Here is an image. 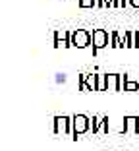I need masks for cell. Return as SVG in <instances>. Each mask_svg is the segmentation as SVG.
<instances>
[{
	"instance_id": "18",
	"label": "cell",
	"mask_w": 139,
	"mask_h": 151,
	"mask_svg": "<svg viewBox=\"0 0 139 151\" xmlns=\"http://www.w3.org/2000/svg\"><path fill=\"white\" fill-rule=\"evenodd\" d=\"M120 4H122V8H126V6H130V0H120Z\"/></svg>"
},
{
	"instance_id": "15",
	"label": "cell",
	"mask_w": 139,
	"mask_h": 151,
	"mask_svg": "<svg viewBox=\"0 0 139 151\" xmlns=\"http://www.w3.org/2000/svg\"><path fill=\"white\" fill-rule=\"evenodd\" d=\"M97 8H110L108 0H97Z\"/></svg>"
},
{
	"instance_id": "13",
	"label": "cell",
	"mask_w": 139,
	"mask_h": 151,
	"mask_svg": "<svg viewBox=\"0 0 139 151\" xmlns=\"http://www.w3.org/2000/svg\"><path fill=\"white\" fill-rule=\"evenodd\" d=\"M79 8H97V0H79Z\"/></svg>"
},
{
	"instance_id": "14",
	"label": "cell",
	"mask_w": 139,
	"mask_h": 151,
	"mask_svg": "<svg viewBox=\"0 0 139 151\" xmlns=\"http://www.w3.org/2000/svg\"><path fill=\"white\" fill-rule=\"evenodd\" d=\"M97 91H106V74H99V89Z\"/></svg>"
},
{
	"instance_id": "7",
	"label": "cell",
	"mask_w": 139,
	"mask_h": 151,
	"mask_svg": "<svg viewBox=\"0 0 139 151\" xmlns=\"http://www.w3.org/2000/svg\"><path fill=\"white\" fill-rule=\"evenodd\" d=\"M106 91H120V74H106Z\"/></svg>"
},
{
	"instance_id": "8",
	"label": "cell",
	"mask_w": 139,
	"mask_h": 151,
	"mask_svg": "<svg viewBox=\"0 0 139 151\" xmlns=\"http://www.w3.org/2000/svg\"><path fill=\"white\" fill-rule=\"evenodd\" d=\"M110 47H112V49H124L120 31H110Z\"/></svg>"
},
{
	"instance_id": "10",
	"label": "cell",
	"mask_w": 139,
	"mask_h": 151,
	"mask_svg": "<svg viewBox=\"0 0 139 151\" xmlns=\"http://www.w3.org/2000/svg\"><path fill=\"white\" fill-rule=\"evenodd\" d=\"M101 130H103V118H101V116H93V118H91V132L99 134Z\"/></svg>"
},
{
	"instance_id": "12",
	"label": "cell",
	"mask_w": 139,
	"mask_h": 151,
	"mask_svg": "<svg viewBox=\"0 0 139 151\" xmlns=\"http://www.w3.org/2000/svg\"><path fill=\"white\" fill-rule=\"evenodd\" d=\"M126 49H135V31H126Z\"/></svg>"
},
{
	"instance_id": "4",
	"label": "cell",
	"mask_w": 139,
	"mask_h": 151,
	"mask_svg": "<svg viewBox=\"0 0 139 151\" xmlns=\"http://www.w3.org/2000/svg\"><path fill=\"white\" fill-rule=\"evenodd\" d=\"M72 116H54V134H62V136H68L72 134Z\"/></svg>"
},
{
	"instance_id": "16",
	"label": "cell",
	"mask_w": 139,
	"mask_h": 151,
	"mask_svg": "<svg viewBox=\"0 0 139 151\" xmlns=\"http://www.w3.org/2000/svg\"><path fill=\"white\" fill-rule=\"evenodd\" d=\"M108 2H110V8H122L120 0H108Z\"/></svg>"
},
{
	"instance_id": "6",
	"label": "cell",
	"mask_w": 139,
	"mask_h": 151,
	"mask_svg": "<svg viewBox=\"0 0 139 151\" xmlns=\"http://www.w3.org/2000/svg\"><path fill=\"white\" fill-rule=\"evenodd\" d=\"M122 132L124 134H139V118L137 116H126Z\"/></svg>"
},
{
	"instance_id": "17",
	"label": "cell",
	"mask_w": 139,
	"mask_h": 151,
	"mask_svg": "<svg viewBox=\"0 0 139 151\" xmlns=\"http://www.w3.org/2000/svg\"><path fill=\"white\" fill-rule=\"evenodd\" d=\"M130 6H133V8H139V0H130Z\"/></svg>"
},
{
	"instance_id": "11",
	"label": "cell",
	"mask_w": 139,
	"mask_h": 151,
	"mask_svg": "<svg viewBox=\"0 0 139 151\" xmlns=\"http://www.w3.org/2000/svg\"><path fill=\"white\" fill-rule=\"evenodd\" d=\"M124 91H139V80H131L130 76H128V81H126Z\"/></svg>"
},
{
	"instance_id": "5",
	"label": "cell",
	"mask_w": 139,
	"mask_h": 151,
	"mask_svg": "<svg viewBox=\"0 0 139 151\" xmlns=\"http://www.w3.org/2000/svg\"><path fill=\"white\" fill-rule=\"evenodd\" d=\"M70 37H72V31H56L54 33V47L56 49H60V47H64V49L72 47Z\"/></svg>"
},
{
	"instance_id": "2",
	"label": "cell",
	"mask_w": 139,
	"mask_h": 151,
	"mask_svg": "<svg viewBox=\"0 0 139 151\" xmlns=\"http://www.w3.org/2000/svg\"><path fill=\"white\" fill-rule=\"evenodd\" d=\"M91 45H93V56H97L103 49L110 47V33L106 29H95L93 31V43Z\"/></svg>"
},
{
	"instance_id": "3",
	"label": "cell",
	"mask_w": 139,
	"mask_h": 151,
	"mask_svg": "<svg viewBox=\"0 0 139 151\" xmlns=\"http://www.w3.org/2000/svg\"><path fill=\"white\" fill-rule=\"evenodd\" d=\"M72 47H77V49H85L93 43V33H89L87 29H73L72 31Z\"/></svg>"
},
{
	"instance_id": "1",
	"label": "cell",
	"mask_w": 139,
	"mask_h": 151,
	"mask_svg": "<svg viewBox=\"0 0 139 151\" xmlns=\"http://www.w3.org/2000/svg\"><path fill=\"white\" fill-rule=\"evenodd\" d=\"M72 136L73 139H77V136H83V134H87L91 130V118L85 114H73L72 116Z\"/></svg>"
},
{
	"instance_id": "9",
	"label": "cell",
	"mask_w": 139,
	"mask_h": 151,
	"mask_svg": "<svg viewBox=\"0 0 139 151\" xmlns=\"http://www.w3.org/2000/svg\"><path fill=\"white\" fill-rule=\"evenodd\" d=\"M87 89L89 91L99 89V74H87Z\"/></svg>"
}]
</instances>
